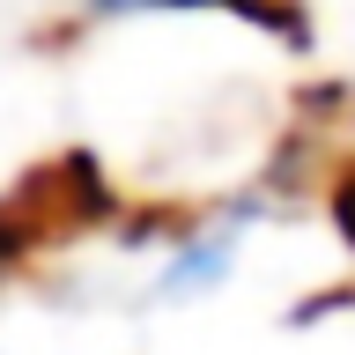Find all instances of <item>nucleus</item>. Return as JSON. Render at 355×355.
<instances>
[{
	"mask_svg": "<svg viewBox=\"0 0 355 355\" xmlns=\"http://www.w3.org/2000/svg\"><path fill=\"white\" fill-rule=\"evenodd\" d=\"M96 8L104 15H126V8H230L259 30H288V0H96Z\"/></svg>",
	"mask_w": 355,
	"mask_h": 355,
	"instance_id": "obj_1",
	"label": "nucleus"
}]
</instances>
